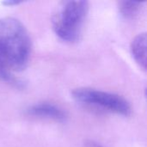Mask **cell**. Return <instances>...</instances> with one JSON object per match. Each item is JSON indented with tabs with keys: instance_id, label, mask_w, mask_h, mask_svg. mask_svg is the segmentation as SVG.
I'll list each match as a JSON object with an SVG mask.
<instances>
[{
	"instance_id": "cell-2",
	"label": "cell",
	"mask_w": 147,
	"mask_h": 147,
	"mask_svg": "<svg viewBox=\"0 0 147 147\" xmlns=\"http://www.w3.org/2000/svg\"><path fill=\"white\" fill-rule=\"evenodd\" d=\"M88 11L87 1L60 3L52 17V26L55 34L66 42L78 41L82 34Z\"/></svg>"
},
{
	"instance_id": "cell-3",
	"label": "cell",
	"mask_w": 147,
	"mask_h": 147,
	"mask_svg": "<svg viewBox=\"0 0 147 147\" xmlns=\"http://www.w3.org/2000/svg\"><path fill=\"white\" fill-rule=\"evenodd\" d=\"M72 98L84 105L106 112L128 116L132 113L130 103L121 96L93 88H78L71 92Z\"/></svg>"
},
{
	"instance_id": "cell-7",
	"label": "cell",
	"mask_w": 147,
	"mask_h": 147,
	"mask_svg": "<svg viewBox=\"0 0 147 147\" xmlns=\"http://www.w3.org/2000/svg\"><path fill=\"white\" fill-rule=\"evenodd\" d=\"M21 1H17V0H8V1H4L2 3L4 4V5H7V6H12V5H17V4H20Z\"/></svg>"
},
{
	"instance_id": "cell-5",
	"label": "cell",
	"mask_w": 147,
	"mask_h": 147,
	"mask_svg": "<svg viewBox=\"0 0 147 147\" xmlns=\"http://www.w3.org/2000/svg\"><path fill=\"white\" fill-rule=\"evenodd\" d=\"M146 34L141 33L132 40L130 46L133 58L144 71L146 70Z\"/></svg>"
},
{
	"instance_id": "cell-4",
	"label": "cell",
	"mask_w": 147,
	"mask_h": 147,
	"mask_svg": "<svg viewBox=\"0 0 147 147\" xmlns=\"http://www.w3.org/2000/svg\"><path fill=\"white\" fill-rule=\"evenodd\" d=\"M29 115L53 120L59 122H63L66 119L65 112L59 106L50 102H39L30 106L28 110Z\"/></svg>"
},
{
	"instance_id": "cell-1",
	"label": "cell",
	"mask_w": 147,
	"mask_h": 147,
	"mask_svg": "<svg viewBox=\"0 0 147 147\" xmlns=\"http://www.w3.org/2000/svg\"><path fill=\"white\" fill-rule=\"evenodd\" d=\"M31 50V39L22 22L11 16L0 18V78L22 87L16 73L27 67Z\"/></svg>"
},
{
	"instance_id": "cell-6",
	"label": "cell",
	"mask_w": 147,
	"mask_h": 147,
	"mask_svg": "<svg viewBox=\"0 0 147 147\" xmlns=\"http://www.w3.org/2000/svg\"><path fill=\"white\" fill-rule=\"evenodd\" d=\"M117 4L118 9L121 16L127 19H134L141 10L143 3L135 1H120Z\"/></svg>"
},
{
	"instance_id": "cell-8",
	"label": "cell",
	"mask_w": 147,
	"mask_h": 147,
	"mask_svg": "<svg viewBox=\"0 0 147 147\" xmlns=\"http://www.w3.org/2000/svg\"><path fill=\"white\" fill-rule=\"evenodd\" d=\"M85 147H102V146L98 145L97 143H95L93 141H89L85 144Z\"/></svg>"
}]
</instances>
